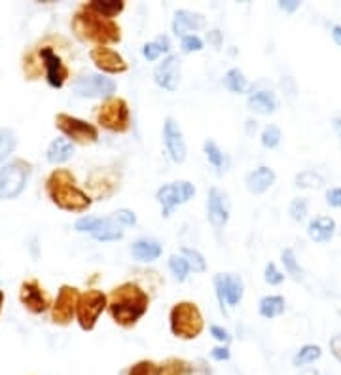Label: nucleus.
<instances>
[{
	"instance_id": "obj_44",
	"label": "nucleus",
	"mask_w": 341,
	"mask_h": 375,
	"mask_svg": "<svg viewBox=\"0 0 341 375\" xmlns=\"http://www.w3.org/2000/svg\"><path fill=\"white\" fill-rule=\"evenodd\" d=\"M143 53H144V57L148 59V61H155L157 57L162 55L163 51H162V48H160V46L155 44V42H150V44H146L143 48Z\"/></svg>"
},
{
	"instance_id": "obj_53",
	"label": "nucleus",
	"mask_w": 341,
	"mask_h": 375,
	"mask_svg": "<svg viewBox=\"0 0 341 375\" xmlns=\"http://www.w3.org/2000/svg\"><path fill=\"white\" fill-rule=\"evenodd\" d=\"M332 127H334V133L337 135V138L341 140V118L332 119Z\"/></svg>"
},
{
	"instance_id": "obj_36",
	"label": "nucleus",
	"mask_w": 341,
	"mask_h": 375,
	"mask_svg": "<svg viewBox=\"0 0 341 375\" xmlns=\"http://www.w3.org/2000/svg\"><path fill=\"white\" fill-rule=\"evenodd\" d=\"M180 252H182V256L186 258L190 269H193L195 273H203L207 265H205V258L201 256V252H198V250L193 249H188V246H184Z\"/></svg>"
},
{
	"instance_id": "obj_26",
	"label": "nucleus",
	"mask_w": 341,
	"mask_h": 375,
	"mask_svg": "<svg viewBox=\"0 0 341 375\" xmlns=\"http://www.w3.org/2000/svg\"><path fill=\"white\" fill-rule=\"evenodd\" d=\"M72 156H75V146L67 138H56L48 148V162L53 165L68 162Z\"/></svg>"
},
{
	"instance_id": "obj_54",
	"label": "nucleus",
	"mask_w": 341,
	"mask_h": 375,
	"mask_svg": "<svg viewBox=\"0 0 341 375\" xmlns=\"http://www.w3.org/2000/svg\"><path fill=\"white\" fill-rule=\"evenodd\" d=\"M2 303H4V292L0 290V311H2Z\"/></svg>"
},
{
	"instance_id": "obj_28",
	"label": "nucleus",
	"mask_w": 341,
	"mask_h": 375,
	"mask_svg": "<svg viewBox=\"0 0 341 375\" xmlns=\"http://www.w3.org/2000/svg\"><path fill=\"white\" fill-rule=\"evenodd\" d=\"M195 368L193 364L182 360V358H167L165 362L160 364L157 375H193Z\"/></svg>"
},
{
	"instance_id": "obj_7",
	"label": "nucleus",
	"mask_w": 341,
	"mask_h": 375,
	"mask_svg": "<svg viewBox=\"0 0 341 375\" xmlns=\"http://www.w3.org/2000/svg\"><path fill=\"white\" fill-rule=\"evenodd\" d=\"M106 305H108V298H106L103 290H87V292H84L80 298V303H78V311H76L78 324H80L82 330H94L101 312L105 311Z\"/></svg>"
},
{
	"instance_id": "obj_27",
	"label": "nucleus",
	"mask_w": 341,
	"mask_h": 375,
	"mask_svg": "<svg viewBox=\"0 0 341 375\" xmlns=\"http://www.w3.org/2000/svg\"><path fill=\"white\" fill-rule=\"evenodd\" d=\"M91 12H95L97 15L105 19H114L118 13L124 12L125 4L122 0H94V2H89L86 4Z\"/></svg>"
},
{
	"instance_id": "obj_20",
	"label": "nucleus",
	"mask_w": 341,
	"mask_h": 375,
	"mask_svg": "<svg viewBox=\"0 0 341 375\" xmlns=\"http://www.w3.org/2000/svg\"><path fill=\"white\" fill-rule=\"evenodd\" d=\"M307 235L319 244L330 243L335 235V220L330 216H316L307 225Z\"/></svg>"
},
{
	"instance_id": "obj_23",
	"label": "nucleus",
	"mask_w": 341,
	"mask_h": 375,
	"mask_svg": "<svg viewBox=\"0 0 341 375\" xmlns=\"http://www.w3.org/2000/svg\"><path fill=\"white\" fill-rule=\"evenodd\" d=\"M248 108L256 114H262V116H269L277 110L279 103H277V97L271 91H256L248 97Z\"/></svg>"
},
{
	"instance_id": "obj_21",
	"label": "nucleus",
	"mask_w": 341,
	"mask_h": 375,
	"mask_svg": "<svg viewBox=\"0 0 341 375\" xmlns=\"http://www.w3.org/2000/svg\"><path fill=\"white\" fill-rule=\"evenodd\" d=\"M205 25V18L198 12L190 10H176L173 19V32L176 37H182L188 31H198Z\"/></svg>"
},
{
	"instance_id": "obj_46",
	"label": "nucleus",
	"mask_w": 341,
	"mask_h": 375,
	"mask_svg": "<svg viewBox=\"0 0 341 375\" xmlns=\"http://www.w3.org/2000/svg\"><path fill=\"white\" fill-rule=\"evenodd\" d=\"M330 353H332L335 360L341 364V334H337V336L330 339Z\"/></svg>"
},
{
	"instance_id": "obj_13",
	"label": "nucleus",
	"mask_w": 341,
	"mask_h": 375,
	"mask_svg": "<svg viewBox=\"0 0 341 375\" xmlns=\"http://www.w3.org/2000/svg\"><path fill=\"white\" fill-rule=\"evenodd\" d=\"M38 57H40V61H42L44 69H46V80L50 84L51 88L61 89L65 86V81L68 78V67L63 63V59L57 55L53 48L50 46H42L40 50H38Z\"/></svg>"
},
{
	"instance_id": "obj_22",
	"label": "nucleus",
	"mask_w": 341,
	"mask_h": 375,
	"mask_svg": "<svg viewBox=\"0 0 341 375\" xmlns=\"http://www.w3.org/2000/svg\"><path fill=\"white\" fill-rule=\"evenodd\" d=\"M275 178H277V176H275V173H273L269 167H258V169L252 171V173H248L245 184H247L250 194L258 195L267 192V190L275 184Z\"/></svg>"
},
{
	"instance_id": "obj_19",
	"label": "nucleus",
	"mask_w": 341,
	"mask_h": 375,
	"mask_svg": "<svg viewBox=\"0 0 341 375\" xmlns=\"http://www.w3.org/2000/svg\"><path fill=\"white\" fill-rule=\"evenodd\" d=\"M154 80L160 88L167 89V91H174L179 88L180 81V61L176 55H169L167 59H163L154 70Z\"/></svg>"
},
{
	"instance_id": "obj_31",
	"label": "nucleus",
	"mask_w": 341,
	"mask_h": 375,
	"mask_svg": "<svg viewBox=\"0 0 341 375\" xmlns=\"http://www.w3.org/2000/svg\"><path fill=\"white\" fill-rule=\"evenodd\" d=\"M224 86L230 89L231 93H245L248 88V81L241 70L231 69L228 70V74L224 78Z\"/></svg>"
},
{
	"instance_id": "obj_12",
	"label": "nucleus",
	"mask_w": 341,
	"mask_h": 375,
	"mask_svg": "<svg viewBox=\"0 0 341 375\" xmlns=\"http://www.w3.org/2000/svg\"><path fill=\"white\" fill-rule=\"evenodd\" d=\"M72 91L78 97H110L116 91V81L101 74H84L72 84Z\"/></svg>"
},
{
	"instance_id": "obj_32",
	"label": "nucleus",
	"mask_w": 341,
	"mask_h": 375,
	"mask_svg": "<svg viewBox=\"0 0 341 375\" xmlns=\"http://www.w3.org/2000/svg\"><path fill=\"white\" fill-rule=\"evenodd\" d=\"M203 148L205 154H207V159L211 162L212 167H217L218 173L226 171V167H228V159H226V156L222 154V150L218 148L217 143H214V140H207Z\"/></svg>"
},
{
	"instance_id": "obj_30",
	"label": "nucleus",
	"mask_w": 341,
	"mask_h": 375,
	"mask_svg": "<svg viewBox=\"0 0 341 375\" xmlns=\"http://www.w3.org/2000/svg\"><path fill=\"white\" fill-rule=\"evenodd\" d=\"M321 357H323V349H321L319 345H304V347L296 353V357H294V366H296V368H304V366H309V364L316 362Z\"/></svg>"
},
{
	"instance_id": "obj_10",
	"label": "nucleus",
	"mask_w": 341,
	"mask_h": 375,
	"mask_svg": "<svg viewBox=\"0 0 341 375\" xmlns=\"http://www.w3.org/2000/svg\"><path fill=\"white\" fill-rule=\"evenodd\" d=\"M82 294L78 292V288L63 284L59 294H57L56 303L51 305V320L56 324L67 326L72 322L76 311H78V303H80Z\"/></svg>"
},
{
	"instance_id": "obj_50",
	"label": "nucleus",
	"mask_w": 341,
	"mask_h": 375,
	"mask_svg": "<svg viewBox=\"0 0 341 375\" xmlns=\"http://www.w3.org/2000/svg\"><path fill=\"white\" fill-rule=\"evenodd\" d=\"M207 40H209V44H212L218 50V48L222 46V32L220 31L207 32Z\"/></svg>"
},
{
	"instance_id": "obj_34",
	"label": "nucleus",
	"mask_w": 341,
	"mask_h": 375,
	"mask_svg": "<svg viewBox=\"0 0 341 375\" xmlns=\"http://www.w3.org/2000/svg\"><path fill=\"white\" fill-rule=\"evenodd\" d=\"M18 146V137L10 129H0V162L6 159Z\"/></svg>"
},
{
	"instance_id": "obj_14",
	"label": "nucleus",
	"mask_w": 341,
	"mask_h": 375,
	"mask_svg": "<svg viewBox=\"0 0 341 375\" xmlns=\"http://www.w3.org/2000/svg\"><path fill=\"white\" fill-rule=\"evenodd\" d=\"M207 216L211 225L220 232L224 225L228 224L230 218V199L228 195L224 194L222 190L218 188H211L209 190V197H207Z\"/></svg>"
},
{
	"instance_id": "obj_4",
	"label": "nucleus",
	"mask_w": 341,
	"mask_h": 375,
	"mask_svg": "<svg viewBox=\"0 0 341 375\" xmlns=\"http://www.w3.org/2000/svg\"><path fill=\"white\" fill-rule=\"evenodd\" d=\"M171 331L180 339H195L203 331V317L195 303L180 301L171 309Z\"/></svg>"
},
{
	"instance_id": "obj_9",
	"label": "nucleus",
	"mask_w": 341,
	"mask_h": 375,
	"mask_svg": "<svg viewBox=\"0 0 341 375\" xmlns=\"http://www.w3.org/2000/svg\"><path fill=\"white\" fill-rule=\"evenodd\" d=\"M76 232L80 233H91L97 241H118L124 237L122 228L118 220L114 216L108 218H99V216H84L75 224Z\"/></svg>"
},
{
	"instance_id": "obj_2",
	"label": "nucleus",
	"mask_w": 341,
	"mask_h": 375,
	"mask_svg": "<svg viewBox=\"0 0 341 375\" xmlns=\"http://www.w3.org/2000/svg\"><path fill=\"white\" fill-rule=\"evenodd\" d=\"M72 31L82 42H91V44H97V48H105L106 44H118L122 40L120 27L112 19L101 18L91 12L86 4L75 13Z\"/></svg>"
},
{
	"instance_id": "obj_24",
	"label": "nucleus",
	"mask_w": 341,
	"mask_h": 375,
	"mask_svg": "<svg viewBox=\"0 0 341 375\" xmlns=\"http://www.w3.org/2000/svg\"><path fill=\"white\" fill-rule=\"evenodd\" d=\"M89 184H91V190H94L97 197H108V195L116 192L118 178H116V175L108 173V171H97L89 178Z\"/></svg>"
},
{
	"instance_id": "obj_33",
	"label": "nucleus",
	"mask_w": 341,
	"mask_h": 375,
	"mask_svg": "<svg viewBox=\"0 0 341 375\" xmlns=\"http://www.w3.org/2000/svg\"><path fill=\"white\" fill-rule=\"evenodd\" d=\"M283 263H285L286 273H288L294 281H304V269L300 268L294 250L292 249L283 250Z\"/></svg>"
},
{
	"instance_id": "obj_1",
	"label": "nucleus",
	"mask_w": 341,
	"mask_h": 375,
	"mask_svg": "<svg viewBox=\"0 0 341 375\" xmlns=\"http://www.w3.org/2000/svg\"><path fill=\"white\" fill-rule=\"evenodd\" d=\"M148 294L135 282H124L116 287L108 300V311L112 319L124 328H131L143 319L148 311Z\"/></svg>"
},
{
	"instance_id": "obj_40",
	"label": "nucleus",
	"mask_w": 341,
	"mask_h": 375,
	"mask_svg": "<svg viewBox=\"0 0 341 375\" xmlns=\"http://www.w3.org/2000/svg\"><path fill=\"white\" fill-rule=\"evenodd\" d=\"M281 143V129L277 125H267L264 133H262V144L266 146V148H275V146H279Z\"/></svg>"
},
{
	"instance_id": "obj_17",
	"label": "nucleus",
	"mask_w": 341,
	"mask_h": 375,
	"mask_svg": "<svg viewBox=\"0 0 341 375\" xmlns=\"http://www.w3.org/2000/svg\"><path fill=\"white\" fill-rule=\"evenodd\" d=\"M163 140H165V148H167L171 159L174 163H184V159H186V143H184V135L180 131V125L173 118L165 119Z\"/></svg>"
},
{
	"instance_id": "obj_35",
	"label": "nucleus",
	"mask_w": 341,
	"mask_h": 375,
	"mask_svg": "<svg viewBox=\"0 0 341 375\" xmlns=\"http://www.w3.org/2000/svg\"><path fill=\"white\" fill-rule=\"evenodd\" d=\"M169 269L173 271L174 279H176L179 282H182V281H186L188 271H190V265H188L186 258L176 256V254H174V256L169 258Z\"/></svg>"
},
{
	"instance_id": "obj_48",
	"label": "nucleus",
	"mask_w": 341,
	"mask_h": 375,
	"mask_svg": "<svg viewBox=\"0 0 341 375\" xmlns=\"http://www.w3.org/2000/svg\"><path fill=\"white\" fill-rule=\"evenodd\" d=\"M211 336L214 339H218V341H222V343L230 341V334L224 330V328H220V326H211Z\"/></svg>"
},
{
	"instance_id": "obj_38",
	"label": "nucleus",
	"mask_w": 341,
	"mask_h": 375,
	"mask_svg": "<svg viewBox=\"0 0 341 375\" xmlns=\"http://www.w3.org/2000/svg\"><path fill=\"white\" fill-rule=\"evenodd\" d=\"M157 368L160 366L152 360H139L136 364L129 366L125 375H157Z\"/></svg>"
},
{
	"instance_id": "obj_41",
	"label": "nucleus",
	"mask_w": 341,
	"mask_h": 375,
	"mask_svg": "<svg viewBox=\"0 0 341 375\" xmlns=\"http://www.w3.org/2000/svg\"><path fill=\"white\" fill-rule=\"evenodd\" d=\"M264 279H266L267 284H273V287H277V284H281V282L285 281V275L281 273L279 269L275 268V263L269 262L266 265V277H264Z\"/></svg>"
},
{
	"instance_id": "obj_39",
	"label": "nucleus",
	"mask_w": 341,
	"mask_h": 375,
	"mask_svg": "<svg viewBox=\"0 0 341 375\" xmlns=\"http://www.w3.org/2000/svg\"><path fill=\"white\" fill-rule=\"evenodd\" d=\"M307 206H309V203H307L305 197H296V199L290 203L288 213H290V216L296 220V222H304L305 216H307Z\"/></svg>"
},
{
	"instance_id": "obj_49",
	"label": "nucleus",
	"mask_w": 341,
	"mask_h": 375,
	"mask_svg": "<svg viewBox=\"0 0 341 375\" xmlns=\"http://www.w3.org/2000/svg\"><path fill=\"white\" fill-rule=\"evenodd\" d=\"M279 8L281 10H285V12L292 13V12H296V10H298L300 2L298 0H281Z\"/></svg>"
},
{
	"instance_id": "obj_47",
	"label": "nucleus",
	"mask_w": 341,
	"mask_h": 375,
	"mask_svg": "<svg viewBox=\"0 0 341 375\" xmlns=\"http://www.w3.org/2000/svg\"><path fill=\"white\" fill-rule=\"evenodd\" d=\"M211 357L214 360H218V362H224V360H230L231 353L228 347H217V349L211 350Z\"/></svg>"
},
{
	"instance_id": "obj_15",
	"label": "nucleus",
	"mask_w": 341,
	"mask_h": 375,
	"mask_svg": "<svg viewBox=\"0 0 341 375\" xmlns=\"http://www.w3.org/2000/svg\"><path fill=\"white\" fill-rule=\"evenodd\" d=\"M19 300L25 305V309L32 315H42L50 307V298L44 292L37 279H29L21 284L19 290Z\"/></svg>"
},
{
	"instance_id": "obj_51",
	"label": "nucleus",
	"mask_w": 341,
	"mask_h": 375,
	"mask_svg": "<svg viewBox=\"0 0 341 375\" xmlns=\"http://www.w3.org/2000/svg\"><path fill=\"white\" fill-rule=\"evenodd\" d=\"M155 44L162 48L163 53H167V51L171 50V44H169V38L167 37H157V40H155Z\"/></svg>"
},
{
	"instance_id": "obj_11",
	"label": "nucleus",
	"mask_w": 341,
	"mask_h": 375,
	"mask_svg": "<svg viewBox=\"0 0 341 375\" xmlns=\"http://www.w3.org/2000/svg\"><path fill=\"white\" fill-rule=\"evenodd\" d=\"M195 195V188L190 182H174V184H167L157 190L155 199L163 206V216L167 218L173 213L174 206L186 203Z\"/></svg>"
},
{
	"instance_id": "obj_25",
	"label": "nucleus",
	"mask_w": 341,
	"mask_h": 375,
	"mask_svg": "<svg viewBox=\"0 0 341 375\" xmlns=\"http://www.w3.org/2000/svg\"><path fill=\"white\" fill-rule=\"evenodd\" d=\"M131 252L141 262H154L162 256V244L154 239H139L131 246Z\"/></svg>"
},
{
	"instance_id": "obj_29",
	"label": "nucleus",
	"mask_w": 341,
	"mask_h": 375,
	"mask_svg": "<svg viewBox=\"0 0 341 375\" xmlns=\"http://www.w3.org/2000/svg\"><path fill=\"white\" fill-rule=\"evenodd\" d=\"M285 312V298L281 296H266L260 301V315L266 319H275Z\"/></svg>"
},
{
	"instance_id": "obj_6",
	"label": "nucleus",
	"mask_w": 341,
	"mask_h": 375,
	"mask_svg": "<svg viewBox=\"0 0 341 375\" xmlns=\"http://www.w3.org/2000/svg\"><path fill=\"white\" fill-rule=\"evenodd\" d=\"M97 121L112 133H125L129 129V107L124 99L110 97L99 107Z\"/></svg>"
},
{
	"instance_id": "obj_52",
	"label": "nucleus",
	"mask_w": 341,
	"mask_h": 375,
	"mask_svg": "<svg viewBox=\"0 0 341 375\" xmlns=\"http://www.w3.org/2000/svg\"><path fill=\"white\" fill-rule=\"evenodd\" d=\"M332 38H334V42L341 48V25H334L332 27Z\"/></svg>"
},
{
	"instance_id": "obj_8",
	"label": "nucleus",
	"mask_w": 341,
	"mask_h": 375,
	"mask_svg": "<svg viewBox=\"0 0 341 375\" xmlns=\"http://www.w3.org/2000/svg\"><path fill=\"white\" fill-rule=\"evenodd\" d=\"M57 129L70 138V143L78 144H94L99 140V129L94 124H87L84 119H78L68 114H57L56 116Z\"/></svg>"
},
{
	"instance_id": "obj_5",
	"label": "nucleus",
	"mask_w": 341,
	"mask_h": 375,
	"mask_svg": "<svg viewBox=\"0 0 341 375\" xmlns=\"http://www.w3.org/2000/svg\"><path fill=\"white\" fill-rule=\"evenodd\" d=\"M31 163L25 159H13L0 169V201L15 199L25 190L31 176Z\"/></svg>"
},
{
	"instance_id": "obj_43",
	"label": "nucleus",
	"mask_w": 341,
	"mask_h": 375,
	"mask_svg": "<svg viewBox=\"0 0 341 375\" xmlns=\"http://www.w3.org/2000/svg\"><path fill=\"white\" fill-rule=\"evenodd\" d=\"M114 218L118 220L120 225H135L136 224V216L133 211H127V209H122L118 213L114 214Z\"/></svg>"
},
{
	"instance_id": "obj_16",
	"label": "nucleus",
	"mask_w": 341,
	"mask_h": 375,
	"mask_svg": "<svg viewBox=\"0 0 341 375\" xmlns=\"http://www.w3.org/2000/svg\"><path fill=\"white\" fill-rule=\"evenodd\" d=\"M214 288H217V296L220 305L224 303H230V305H237L243 300V281L241 277L237 275H220L214 277ZM226 312V311H224Z\"/></svg>"
},
{
	"instance_id": "obj_3",
	"label": "nucleus",
	"mask_w": 341,
	"mask_h": 375,
	"mask_svg": "<svg viewBox=\"0 0 341 375\" xmlns=\"http://www.w3.org/2000/svg\"><path fill=\"white\" fill-rule=\"evenodd\" d=\"M46 194L63 211L82 213L91 205V197L76 186V178L67 169H56L46 180Z\"/></svg>"
},
{
	"instance_id": "obj_37",
	"label": "nucleus",
	"mask_w": 341,
	"mask_h": 375,
	"mask_svg": "<svg viewBox=\"0 0 341 375\" xmlns=\"http://www.w3.org/2000/svg\"><path fill=\"white\" fill-rule=\"evenodd\" d=\"M324 184V178L316 171H304L296 176V186L300 188H321Z\"/></svg>"
},
{
	"instance_id": "obj_18",
	"label": "nucleus",
	"mask_w": 341,
	"mask_h": 375,
	"mask_svg": "<svg viewBox=\"0 0 341 375\" xmlns=\"http://www.w3.org/2000/svg\"><path fill=\"white\" fill-rule=\"evenodd\" d=\"M89 57H91V61L95 63L97 69L108 72V74H120V72L127 70V63L124 61V57L110 48H94L89 51Z\"/></svg>"
},
{
	"instance_id": "obj_42",
	"label": "nucleus",
	"mask_w": 341,
	"mask_h": 375,
	"mask_svg": "<svg viewBox=\"0 0 341 375\" xmlns=\"http://www.w3.org/2000/svg\"><path fill=\"white\" fill-rule=\"evenodd\" d=\"M203 50V40L199 37H184L182 38V51H186V53H192V51H201Z\"/></svg>"
},
{
	"instance_id": "obj_45",
	"label": "nucleus",
	"mask_w": 341,
	"mask_h": 375,
	"mask_svg": "<svg viewBox=\"0 0 341 375\" xmlns=\"http://www.w3.org/2000/svg\"><path fill=\"white\" fill-rule=\"evenodd\" d=\"M326 203L334 209H340L341 206V188H332L326 192Z\"/></svg>"
}]
</instances>
